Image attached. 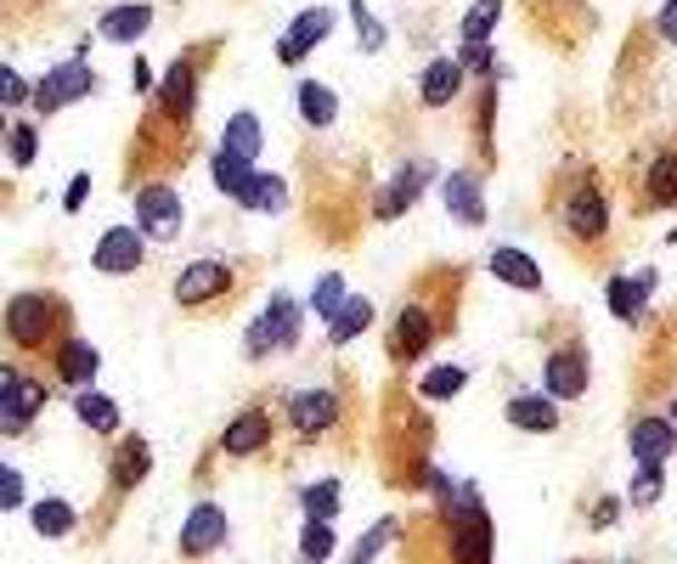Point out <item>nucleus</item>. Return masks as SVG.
I'll list each match as a JSON object with an SVG mask.
<instances>
[{"label": "nucleus", "instance_id": "aec40b11", "mask_svg": "<svg viewBox=\"0 0 677 564\" xmlns=\"http://www.w3.org/2000/svg\"><path fill=\"white\" fill-rule=\"evenodd\" d=\"M226 542V514L215 508V503H198L193 514H187V525H181V553L187 558H204V553H215Z\"/></svg>", "mask_w": 677, "mask_h": 564}, {"label": "nucleus", "instance_id": "473e14b6", "mask_svg": "<svg viewBox=\"0 0 677 564\" xmlns=\"http://www.w3.org/2000/svg\"><path fill=\"white\" fill-rule=\"evenodd\" d=\"M338 503H345V486H338V475H333V480H316V486H305V492H300L305 519H327V525H333Z\"/></svg>", "mask_w": 677, "mask_h": 564}, {"label": "nucleus", "instance_id": "c85d7f7f", "mask_svg": "<svg viewBox=\"0 0 677 564\" xmlns=\"http://www.w3.org/2000/svg\"><path fill=\"white\" fill-rule=\"evenodd\" d=\"M627 446H632V457H638V463H666V457H671V446H677V435H671V424H666V418H638V424H632V435H627Z\"/></svg>", "mask_w": 677, "mask_h": 564}, {"label": "nucleus", "instance_id": "5701e85b", "mask_svg": "<svg viewBox=\"0 0 677 564\" xmlns=\"http://www.w3.org/2000/svg\"><path fill=\"white\" fill-rule=\"evenodd\" d=\"M288 204H294L288 181H283V175H272V169H254V175H248V186H243V198H237V210H248V215H283Z\"/></svg>", "mask_w": 677, "mask_h": 564}, {"label": "nucleus", "instance_id": "4be33fe9", "mask_svg": "<svg viewBox=\"0 0 677 564\" xmlns=\"http://www.w3.org/2000/svg\"><path fill=\"white\" fill-rule=\"evenodd\" d=\"M153 7H147V0H130V7H108L102 12V23H97V35L108 40V46H136L147 29H153Z\"/></svg>", "mask_w": 677, "mask_h": 564}, {"label": "nucleus", "instance_id": "9b49d317", "mask_svg": "<svg viewBox=\"0 0 677 564\" xmlns=\"http://www.w3.org/2000/svg\"><path fill=\"white\" fill-rule=\"evenodd\" d=\"M91 265H97L102 276H130V271L147 265V237H141L136 226H108V232L97 237Z\"/></svg>", "mask_w": 677, "mask_h": 564}, {"label": "nucleus", "instance_id": "0eeeda50", "mask_svg": "<svg viewBox=\"0 0 677 564\" xmlns=\"http://www.w3.org/2000/svg\"><path fill=\"white\" fill-rule=\"evenodd\" d=\"M441 344V317L423 305V300H406L390 322V356L395 361H418V356H430Z\"/></svg>", "mask_w": 677, "mask_h": 564}, {"label": "nucleus", "instance_id": "37998d69", "mask_svg": "<svg viewBox=\"0 0 677 564\" xmlns=\"http://www.w3.org/2000/svg\"><path fill=\"white\" fill-rule=\"evenodd\" d=\"M351 18H356V46L362 51H384V29H379V18L362 7V0H351Z\"/></svg>", "mask_w": 677, "mask_h": 564}, {"label": "nucleus", "instance_id": "f8f14e48", "mask_svg": "<svg viewBox=\"0 0 677 564\" xmlns=\"http://www.w3.org/2000/svg\"><path fill=\"white\" fill-rule=\"evenodd\" d=\"M97 367H102V356H97V344L91 339H79V333H68L57 350H51V372H57V385L62 390H85V385H97Z\"/></svg>", "mask_w": 677, "mask_h": 564}, {"label": "nucleus", "instance_id": "72a5a7b5", "mask_svg": "<svg viewBox=\"0 0 677 564\" xmlns=\"http://www.w3.org/2000/svg\"><path fill=\"white\" fill-rule=\"evenodd\" d=\"M29 525H35L40 536H68V531H73V503L46 497V503H35V508H29Z\"/></svg>", "mask_w": 677, "mask_h": 564}, {"label": "nucleus", "instance_id": "49530a36", "mask_svg": "<svg viewBox=\"0 0 677 564\" xmlns=\"http://www.w3.org/2000/svg\"><path fill=\"white\" fill-rule=\"evenodd\" d=\"M85 198H91V175H85V169H79V175L68 181V193H62V210L73 215V210H85Z\"/></svg>", "mask_w": 677, "mask_h": 564}, {"label": "nucleus", "instance_id": "a211bd4d", "mask_svg": "<svg viewBox=\"0 0 677 564\" xmlns=\"http://www.w3.org/2000/svg\"><path fill=\"white\" fill-rule=\"evenodd\" d=\"M644 210H677V147H655L644 164Z\"/></svg>", "mask_w": 677, "mask_h": 564}, {"label": "nucleus", "instance_id": "ddd939ff", "mask_svg": "<svg viewBox=\"0 0 677 564\" xmlns=\"http://www.w3.org/2000/svg\"><path fill=\"white\" fill-rule=\"evenodd\" d=\"M40 407H46V385L40 379H23L0 396V440H18V435H29V424L40 418Z\"/></svg>", "mask_w": 677, "mask_h": 564}, {"label": "nucleus", "instance_id": "a19ab883", "mask_svg": "<svg viewBox=\"0 0 677 564\" xmlns=\"http://www.w3.org/2000/svg\"><path fill=\"white\" fill-rule=\"evenodd\" d=\"M395 531H401L395 519H384V525H373V531H367V536L356 542V553H351V564H373V558H379V553H384V547L395 542Z\"/></svg>", "mask_w": 677, "mask_h": 564}, {"label": "nucleus", "instance_id": "a18cd8bd", "mask_svg": "<svg viewBox=\"0 0 677 564\" xmlns=\"http://www.w3.org/2000/svg\"><path fill=\"white\" fill-rule=\"evenodd\" d=\"M458 68H463V74H480V79H485V74H497L491 46H463V51H458Z\"/></svg>", "mask_w": 677, "mask_h": 564}, {"label": "nucleus", "instance_id": "09e8293b", "mask_svg": "<svg viewBox=\"0 0 677 564\" xmlns=\"http://www.w3.org/2000/svg\"><path fill=\"white\" fill-rule=\"evenodd\" d=\"M616 519H621V497H605V503H592V525H599V531H605V525H616Z\"/></svg>", "mask_w": 677, "mask_h": 564}, {"label": "nucleus", "instance_id": "f03ea898", "mask_svg": "<svg viewBox=\"0 0 677 564\" xmlns=\"http://www.w3.org/2000/svg\"><path fill=\"white\" fill-rule=\"evenodd\" d=\"M553 221H559V232H565V237H576L581 249L605 243V237H610V221H616V204H610V193L599 186V175L581 169V175L565 186V198H559Z\"/></svg>", "mask_w": 677, "mask_h": 564}, {"label": "nucleus", "instance_id": "f3484780", "mask_svg": "<svg viewBox=\"0 0 677 564\" xmlns=\"http://www.w3.org/2000/svg\"><path fill=\"white\" fill-rule=\"evenodd\" d=\"M266 446H272V418H266V407L237 412V418L226 424V435H220V451H226V457H254V451H266Z\"/></svg>", "mask_w": 677, "mask_h": 564}, {"label": "nucleus", "instance_id": "39448f33", "mask_svg": "<svg viewBox=\"0 0 677 564\" xmlns=\"http://www.w3.org/2000/svg\"><path fill=\"white\" fill-rule=\"evenodd\" d=\"M136 232L147 243H176V232H181V193L169 181H141L136 186Z\"/></svg>", "mask_w": 677, "mask_h": 564}, {"label": "nucleus", "instance_id": "b1692460", "mask_svg": "<svg viewBox=\"0 0 677 564\" xmlns=\"http://www.w3.org/2000/svg\"><path fill=\"white\" fill-rule=\"evenodd\" d=\"M108 475H114V486H119V492L141 486V480L153 475V446H147L141 435H119V446H114V463H108Z\"/></svg>", "mask_w": 677, "mask_h": 564}, {"label": "nucleus", "instance_id": "de8ad7c7", "mask_svg": "<svg viewBox=\"0 0 677 564\" xmlns=\"http://www.w3.org/2000/svg\"><path fill=\"white\" fill-rule=\"evenodd\" d=\"M655 35H660L666 46H677V0H666V7L655 12Z\"/></svg>", "mask_w": 677, "mask_h": 564}, {"label": "nucleus", "instance_id": "412c9836", "mask_svg": "<svg viewBox=\"0 0 677 564\" xmlns=\"http://www.w3.org/2000/svg\"><path fill=\"white\" fill-rule=\"evenodd\" d=\"M485 265H491V276H497V282H508V289H520V294H542V271H537V260H531L526 249L497 243Z\"/></svg>", "mask_w": 677, "mask_h": 564}, {"label": "nucleus", "instance_id": "3c124183", "mask_svg": "<svg viewBox=\"0 0 677 564\" xmlns=\"http://www.w3.org/2000/svg\"><path fill=\"white\" fill-rule=\"evenodd\" d=\"M136 90H153V62H136Z\"/></svg>", "mask_w": 677, "mask_h": 564}, {"label": "nucleus", "instance_id": "ea45409f", "mask_svg": "<svg viewBox=\"0 0 677 564\" xmlns=\"http://www.w3.org/2000/svg\"><path fill=\"white\" fill-rule=\"evenodd\" d=\"M23 497H29V475H23V468H12V463H0V514L23 508Z\"/></svg>", "mask_w": 677, "mask_h": 564}, {"label": "nucleus", "instance_id": "58836bf2", "mask_svg": "<svg viewBox=\"0 0 677 564\" xmlns=\"http://www.w3.org/2000/svg\"><path fill=\"white\" fill-rule=\"evenodd\" d=\"M300 553H305V564H322V558L333 553V525H327V519H305V531H300Z\"/></svg>", "mask_w": 677, "mask_h": 564}, {"label": "nucleus", "instance_id": "bb28decb", "mask_svg": "<svg viewBox=\"0 0 677 564\" xmlns=\"http://www.w3.org/2000/svg\"><path fill=\"white\" fill-rule=\"evenodd\" d=\"M294 114H300L311 130H327V125L338 119V90H327V85H316V79H300V85H294Z\"/></svg>", "mask_w": 677, "mask_h": 564}, {"label": "nucleus", "instance_id": "c756f323", "mask_svg": "<svg viewBox=\"0 0 677 564\" xmlns=\"http://www.w3.org/2000/svg\"><path fill=\"white\" fill-rule=\"evenodd\" d=\"M73 412H79V424L91 429V435H119V401L102 396V390H79L73 396Z\"/></svg>", "mask_w": 677, "mask_h": 564}, {"label": "nucleus", "instance_id": "8fccbe9b", "mask_svg": "<svg viewBox=\"0 0 677 564\" xmlns=\"http://www.w3.org/2000/svg\"><path fill=\"white\" fill-rule=\"evenodd\" d=\"M18 379H23V372H18V367H12V361H0V396H7V390H12V385H18Z\"/></svg>", "mask_w": 677, "mask_h": 564}, {"label": "nucleus", "instance_id": "603ef678", "mask_svg": "<svg viewBox=\"0 0 677 564\" xmlns=\"http://www.w3.org/2000/svg\"><path fill=\"white\" fill-rule=\"evenodd\" d=\"M666 424H671V435H677V401H671V407H666Z\"/></svg>", "mask_w": 677, "mask_h": 564}, {"label": "nucleus", "instance_id": "f704fd0d", "mask_svg": "<svg viewBox=\"0 0 677 564\" xmlns=\"http://www.w3.org/2000/svg\"><path fill=\"white\" fill-rule=\"evenodd\" d=\"M502 18V0H474L463 12V46H491V29Z\"/></svg>", "mask_w": 677, "mask_h": 564}, {"label": "nucleus", "instance_id": "2f4dec72", "mask_svg": "<svg viewBox=\"0 0 677 564\" xmlns=\"http://www.w3.org/2000/svg\"><path fill=\"white\" fill-rule=\"evenodd\" d=\"M248 175H254V164H243V158H232L226 147H215V153H209V181L220 186V193H226L232 204L243 198V186H248Z\"/></svg>", "mask_w": 677, "mask_h": 564}, {"label": "nucleus", "instance_id": "9d476101", "mask_svg": "<svg viewBox=\"0 0 677 564\" xmlns=\"http://www.w3.org/2000/svg\"><path fill=\"white\" fill-rule=\"evenodd\" d=\"M193 108H198V68H193V57H181L176 68L158 79V119H169L176 130H187L193 125Z\"/></svg>", "mask_w": 677, "mask_h": 564}, {"label": "nucleus", "instance_id": "c03bdc74", "mask_svg": "<svg viewBox=\"0 0 677 564\" xmlns=\"http://www.w3.org/2000/svg\"><path fill=\"white\" fill-rule=\"evenodd\" d=\"M7 147H12V164H18V169H29V164H35V153H40L35 125H12V130H7Z\"/></svg>", "mask_w": 677, "mask_h": 564}, {"label": "nucleus", "instance_id": "6ab92c4d", "mask_svg": "<svg viewBox=\"0 0 677 564\" xmlns=\"http://www.w3.org/2000/svg\"><path fill=\"white\" fill-rule=\"evenodd\" d=\"M447 210L458 226H485V186L474 169H452L447 175Z\"/></svg>", "mask_w": 677, "mask_h": 564}, {"label": "nucleus", "instance_id": "c9c22d12", "mask_svg": "<svg viewBox=\"0 0 677 564\" xmlns=\"http://www.w3.org/2000/svg\"><path fill=\"white\" fill-rule=\"evenodd\" d=\"M463 385H469L463 367H430V372L418 379V396H423V401H452Z\"/></svg>", "mask_w": 677, "mask_h": 564}, {"label": "nucleus", "instance_id": "4468645a", "mask_svg": "<svg viewBox=\"0 0 677 564\" xmlns=\"http://www.w3.org/2000/svg\"><path fill=\"white\" fill-rule=\"evenodd\" d=\"M327 35H333V12H327V7L300 12V18L283 29V40H277V62H288V68H294V62H305V57H311Z\"/></svg>", "mask_w": 677, "mask_h": 564}, {"label": "nucleus", "instance_id": "cd10ccee", "mask_svg": "<svg viewBox=\"0 0 677 564\" xmlns=\"http://www.w3.org/2000/svg\"><path fill=\"white\" fill-rule=\"evenodd\" d=\"M220 147H226L232 158H243V164H254V158H261V147H266V130H261V114H248V108H237V114L226 119V130H220Z\"/></svg>", "mask_w": 677, "mask_h": 564}, {"label": "nucleus", "instance_id": "dca6fc26", "mask_svg": "<svg viewBox=\"0 0 677 564\" xmlns=\"http://www.w3.org/2000/svg\"><path fill=\"white\" fill-rule=\"evenodd\" d=\"M655 289H660V276H655V271H638V276H610V282H605V305H610V317L638 322V317H644V305L655 300Z\"/></svg>", "mask_w": 677, "mask_h": 564}, {"label": "nucleus", "instance_id": "a878e982", "mask_svg": "<svg viewBox=\"0 0 677 564\" xmlns=\"http://www.w3.org/2000/svg\"><path fill=\"white\" fill-rule=\"evenodd\" d=\"M458 90H463V68H458V57H435L430 68L418 74V97H423V108H447Z\"/></svg>", "mask_w": 677, "mask_h": 564}, {"label": "nucleus", "instance_id": "2eb2a0df", "mask_svg": "<svg viewBox=\"0 0 677 564\" xmlns=\"http://www.w3.org/2000/svg\"><path fill=\"white\" fill-rule=\"evenodd\" d=\"M542 385H548L553 401H581V396H587V350H581V344L553 350L548 367H542Z\"/></svg>", "mask_w": 677, "mask_h": 564}, {"label": "nucleus", "instance_id": "7c9ffc66", "mask_svg": "<svg viewBox=\"0 0 677 564\" xmlns=\"http://www.w3.org/2000/svg\"><path fill=\"white\" fill-rule=\"evenodd\" d=\"M367 328H373V305H367L362 294H351L345 305H338V317L327 322V339H333V344H351V339H362Z\"/></svg>", "mask_w": 677, "mask_h": 564}, {"label": "nucleus", "instance_id": "e433bc0d", "mask_svg": "<svg viewBox=\"0 0 677 564\" xmlns=\"http://www.w3.org/2000/svg\"><path fill=\"white\" fill-rule=\"evenodd\" d=\"M345 300H351V282L338 276V271H327V276L316 282V294H311V311H316L322 322H333V317H338V305H345Z\"/></svg>", "mask_w": 677, "mask_h": 564}, {"label": "nucleus", "instance_id": "423d86ee", "mask_svg": "<svg viewBox=\"0 0 677 564\" xmlns=\"http://www.w3.org/2000/svg\"><path fill=\"white\" fill-rule=\"evenodd\" d=\"M430 181H435V158H406L379 193H373V221H401L423 193H430Z\"/></svg>", "mask_w": 677, "mask_h": 564}, {"label": "nucleus", "instance_id": "f257e3e1", "mask_svg": "<svg viewBox=\"0 0 677 564\" xmlns=\"http://www.w3.org/2000/svg\"><path fill=\"white\" fill-rule=\"evenodd\" d=\"M62 333H68V305L51 289H23V294L7 300V311H0V339H7L12 350H23V356L57 350Z\"/></svg>", "mask_w": 677, "mask_h": 564}, {"label": "nucleus", "instance_id": "20e7f679", "mask_svg": "<svg viewBox=\"0 0 677 564\" xmlns=\"http://www.w3.org/2000/svg\"><path fill=\"white\" fill-rule=\"evenodd\" d=\"M232 294H237V271L220 254H204L176 276V305L181 311H209V305H226Z\"/></svg>", "mask_w": 677, "mask_h": 564}, {"label": "nucleus", "instance_id": "6e6552de", "mask_svg": "<svg viewBox=\"0 0 677 564\" xmlns=\"http://www.w3.org/2000/svg\"><path fill=\"white\" fill-rule=\"evenodd\" d=\"M97 90V74L85 68V57H73V62H57L40 85H35V114L40 119H51V114H62L68 103H85Z\"/></svg>", "mask_w": 677, "mask_h": 564}, {"label": "nucleus", "instance_id": "7ed1b4c3", "mask_svg": "<svg viewBox=\"0 0 677 564\" xmlns=\"http://www.w3.org/2000/svg\"><path fill=\"white\" fill-rule=\"evenodd\" d=\"M300 328H305V305L294 294H272V305L248 322V339H243V356L248 361H266L277 350H294L300 344Z\"/></svg>", "mask_w": 677, "mask_h": 564}, {"label": "nucleus", "instance_id": "5fc2aeb1", "mask_svg": "<svg viewBox=\"0 0 677 564\" xmlns=\"http://www.w3.org/2000/svg\"><path fill=\"white\" fill-rule=\"evenodd\" d=\"M576 564H581V558H576Z\"/></svg>", "mask_w": 677, "mask_h": 564}, {"label": "nucleus", "instance_id": "4c0bfd02", "mask_svg": "<svg viewBox=\"0 0 677 564\" xmlns=\"http://www.w3.org/2000/svg\"><path fill=\"white\" fill-rule=\"evenodd\" d=\"M660 492H666V463H638L632 503H638V508H649V503H660Z\"/></svg>", "mask_w": 677, "mask_h": 564}, {"label": "nucleus", "instance_id": "1a4fd4ad", "mask_svg": "<svg viewBox=\"0 0 677 564\" xmlns=\"http://www.w3.org/2000/svg\"><path fill=\"white\" fill-rule=\"evenodd\" d=\"M333 424H338V390H327V385L288 390V429H294V435L316 440V435H327Z\"/></svg>", "mask_w": 677, "mask_h": 564}, {"label": "nucleus", "instance_id": "393cba45", "mask_svg": "<svg viewBox=\"0 0 677 564\" xmlns=\"http://www.w3.org/2000/svg\"><path fill=\"white\" fill-rule=\"evenodd\" d=\"M508 424L526 429V435H553L559 429V401L553 396H508Z\"/></svg>", "mask_w": 677, "mask_h": 564}, {"label": "nucleus", "instance_id": "79ce46f5", "mask_svg": "<svg viewBox=\"0 0 677 564\" xmlns=\"http://www.w3.org/2000/svg\"><path fill=\"white\" fill-rule=\"evenodd\" d=\"M23 103H35V85H29L18 68L0 62V108H23Z\"/></svg>", "mask_w": 677, "mask_h": 564}, {"label": "nucleus", "instance_id": "864d4df0", "mask_svg": "<svg viewBox=\"0 0 677 564\" xmlns=\"http://www.w3.org/2000/svg\"><path fill=\"white\" fill-rule=\"evenodd\" d=\"M7 130H12V125H7V108H0V136H7Z\"/></svg>", "mask_w": 677, "mask_h": 564}]
</instances>
